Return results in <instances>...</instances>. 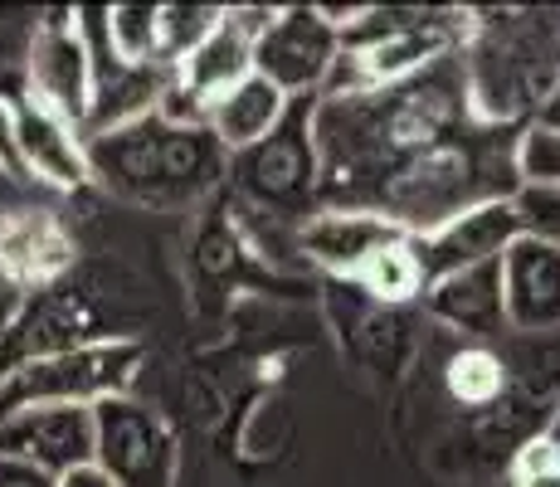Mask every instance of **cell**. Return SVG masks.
<instances>
[{
    "label": "cell",
    "mask_w": 560,
    "mask_h": 487,
    "mask_svg": "<svg viewBox=\"0 0 560 487\" xmlns=\"http://www.w3.org/2000/svg\"><path fill=\"white\" fill-rule=\"evenodd\" d=\"M268 15H273L268 5H224L220 25L176 63V89L186 93L190 103L210 107L220 93H230L240 79H249L254 39H258V30L268 25Z\"/></svg>",
    "instance_id": "cell-8"
},
{
    "label": "cell",
    "mask_w": 560,
    "mask_h": 487,
    "mask_svg": "<svg viewBox=\"0 0 560 487\" xmlns=\"http://www.w3.org/2000/svg\"><path fill=\"white\" fill-rule=\"evenodd\" d=\"M0 453L45 468L49 478L93 463V409L83 405H30L0 419Z\"/></svg>",
    "instance_id": "cell-10"
},
{
    "label": "cell",
    "mask_w": 560,
    "mask_h": 487,
    "mask_svg": "<svg viewBox=\"0 0 560 487\" xmlns=\"http://www.w3.org/2000/svg\"><path fill=\"white\" fill-rule=\"evenodd\" d=\"M0 171L20 176V156H15V103L0 97Z\"/></svg>",
    "instance_id": "cell-25"
},
{
    "label": "cell",
    "mask_w": 560,
    "mask_h": 487,
    "mask_svg": "<svg viewBox=\"0 0 560 487\" xmlns=\"http://www.w3.org/2000/svg\"><path fill=\"white\" fill-rule=\"evenodd\" d=\"M0 487H59V478H49L45 468H35V463H25V459L0 453Z\"/></svg>",
    "instance_id": "cell-24"
},
{
    "label": "cell",
    "mask_w": 560,
    "mask_h": 487,
    "mask_svg": "<svg viewBox=\"0 0 560 487\" xmlns=\"http://www.w3.org/2000/svg\"><path fill=\"white\" fill-rule=\"evenodd\" d=\"M73 264V234L54 210L0 214V274L20 288H45Z\"/></svg>",
    "instance_id": "cell-14"
},
{
    "label": "cell",
    "mask_w": 560,
    "mask_h": 487,
    "mask_svg": "<svg viewBox=\"0 0 560 487\" xmlns=\"http://www.w3.org/2000/svg\"><path fill=\"white\" fill-rule=\"evenodd\" d=\"M142 366V346L127 337H93L79 346H59L35 361H20L0 381V419L30 405H83L127 395L132 375Z\"/></svg>",
    "instance_id": "cell-4"
},
{
    "label": "cell",
    "mask_w": 560,
    "mask_h": 487,
    "mask_svg": "<svg viewBox=\"0 0 560 487\" xmlns=\"http://www.w3.org/2000/svg\"><path fill=\"white\" fill-rule=\"evenodd\" d=\"M59 487H117L107 473L98 468V463H83V468H73V473H63Z\"/></svg>",
    "instance_id": "cell-26"
},
{
    "label": "cell",
    "mask_w": 560,
    "mask_h": 487,
    "mask_svg": "<svg viewBox=\"0 0 560 487\" xmlns=\"http://www.w3.org/2000/svg\"><path fill=\"white\" fill-rule=\"evenodd\" d=\"M551 15H492L478 20L463 45L468 113L488 127H508L526 107L560 83V45L551 39Z\"/></svg>",
    "instance_id": "cell-2"
},
{
    "label": "cell",
    "mask_w": 560,
    "mask_h": 487,
    "mask_svg": "<svg viewBox=\"0 0 560 487\" xmlns=\"http://www.w3.org/2000/svg\"><path fill=\"white\" fill-rule=\"evenodd\" d=\"M424 308H429V317H439L444 327L463 332V337H472L478 346H488L492 337H508L498 264H478V268H463V274L434 278L424 288Z\"/></svg>",
    "instance_id": "cell-15"
},
{
    "label": "cell",
    "mask_w": 560,
    "mask_h": 487,
    "mask_svg": "<svg viewBox=\"0 0 560 487\" xmlns=\"http://www.w3.org/2000/svg\"><path fill=\"white\" fill-rule=\"evenodd\" d=\"M25 79H30V93H25L30 103L49 107L54 117H63L69 127L83 132L89 103H93V63L79 25H73V10L35 25L30 54H25Z\"/></svg>",
    "instance_id": "cell-7"
},
{
    "label": "cell",
    "mask_w": 560,
    "mask_h": 487,
    "mask_svg": "<svg viewBox=\"0 0 560 487\" xmlns=\"http://www.w3.org/2000/svg\"><path fill=\"white\" fill-rule=\"evenodd\" d=\"M93 463L117 487H176L180 449L152 405L113 395L93 405Z\"/></svg>",
    "instance_id": "cell-5"
},
{
    "label": "cell",
    "mask_w": 560,
    "mask_h": 487,
    "mask_svg": "<svg viewBox=\"0 0 560 487\" xmlns=\"http://www.w3.org/2000/svg\"><path fill=\"white\" fill-rule=\"evenodd\" d=\"M516 240H522V220H516L512 200H488V205L463 210L458 220H448L444 230L424 234V240H415V244H419L424 278L434 283V278L463 274V268L498 264Z\"/></svg>",
    "instance_id": "cell-11"
},
{
    "label": "cell",
    "mask_w": 560,
    "mask_h": 487,
    "mask_svg": "<svg viewBox=\"0 0 560 487\" xmlns=\"http://www.w3.org/2000/svg\"><path fill=\"white\" fill-rule=\"evenodd\" d=\"M341 59V30L322 5H283L254 39V73L283 97H317Z\"/></svg>",
    "instance_id": "cell-6"
},
{
    "label": "cell",
    "mask_w": 560,
    "mask_h": 487,
    "mask_svg": "<svg viewBox=\"0 0 560 487\" xmlns=\"http://www.w3.org/2000/svg\"><path fill=\"white\" fill-rule=\"evenodd\" d=\"M516 186L560 190V132L551 127H522L516 132Z\"/></svg>",
    "instance_id": "cell-20"
},
{
    "label": "cell",
    "mask_w": 560,
    "mask_h": 487,
    "mask_svg": "<svg viewBox=\"0 0 560 487\" xmlns=\"http://www.w3.org/2000/svg\"><path fill=\"white\" fill-rule=\"evenodd\" d=\"M512 210L522 220V234H536L546 244H560V190L522 186L512 195Z\"/></svg>",
    "instance_id": "cell-22"
},
{
    "label": "cell",
    "mask_w": 560,
    "mask_h": 487,
    "mask_svg": "<svg viewBox=\"0 0 560 487\" xmlns=\"http://www.w3.org/2000/svg\"><path fill=\"white\" fill-rule=\"evenodd\" d=\"M502 317L512 337H556L560 332V244L522 234L498 258Z\"/></svg>",
    "instance_id": "cell-9"
},
{
    "label": "cell",
    "mask_w": 560,
    "mask_h": 487,
    "mask_svg": "<svg viewBox=\"0 0 560 487\" xmlns=\"http://www.w3.org/2000/svg\"><path fill=\"white\" fill-rule=\"evenodd\" d=\"M448 390H454V399L472 409H488L498 405V395L508 390V366H502V351H492V346H463V351L448 361Z\"/></svg>",
    "instance_id": "cell-19"
},
{
    "label": "cell",
    "mask_w": 560,
    "mask_h": 487,
    "mask_svg": "<svg viewBox=\"0 0 560 487\" xmlns=\"http://www.w3.org/2000/svg\"><path fill=\"white\" fill-rule=\"evenodd\" d=\"M536 127H551V132H560V83L541 97V107H536Z\"/></svg>",
    "instance_id": "cell-27"
},
{
    "label": "cell",
    "mask_w": 560,
    "mask_h": 487,
    "mask_svg": "<svg viewBox=\"0 0 560 487\" xmlns=\"http://www.w3.org/2000/svg\"><path fill=\"white\" fill-rule=\"evenodd\" d=\"M551 439L560 443V409H556V429H551Z\"/></svg>",
    "instance_id": "cell-28"
},
{
    "label": "cell",
    "mask_w": 560,
    "mask_h": 487,
    "mask_svg": "<svg viewBox=\"0 0 560 487\" xmlns=\"http://www.w3.org/2000/svg\"><path fill=\"white\" fill-rule=\"evenodd\" d=\"M357 283L365 292H375V298H385V302L419 298V292L429 288V278H424V264H419L415 234H405V240H395L390 248H381V254H375L371 264L361 268Z\"/></svg>",
    "instance_id": "cell-17"
},
{
    "label": "cell",
    "mask_w": 560,
    "mask_h": 487,
    "mask_svg": "<svg viewBox=\"0 0 560 487\" xmlns=\"http://www.w3.org/2000/svg\"><path fill=\"white\" fill-rule=\"evenodd\" d=\"M395 240H405V230L375 210H317L298 230V248H303L312 264L331 268V274H347V278H361V268Z\"/></svg>",
    "instance_id": "cell-13"
},
{
    "label": "cell",
    "mask_w": 560,
    "mask_h": 487,
    "mask_svg": "<svg viewBox=\"0 0 560 487\" xmlns=\"http://www.w3.org/2000/svg\"><path fill=\"white\" fill-rule=\"evenodd\" d=\"M312 103L317 97H293L288 117L264 137L230 156V176L254 210L273 220H293L298 230L322 210V166L317 142H312Z\"/></svg>",
    "instance_id": "cell-3"
},
{
    "label": "cell",
    "mask_w": 560,
    "mask_h": 487,
    "mask_svg": "<svg viewBox=\"0 0 560 487\" xmlns=\"http://www.w3.org/2000/svg\"><path fill=\"white\" fill-rule=\"evenodd\" d=\"M220 15H224V5H161V59L176 69L220 25Z\"/></svg>",
    "instance_id": "cell-21"
},
{
    "label": "cell",
    "mask_w": 560,
    "mask_h": 487,
    "mask_svg": "<svg viewBox=\"0 0 560 487\" xmlns=\"http://www.w3.org/2000/svg\"><path fill=\"white\" fill-rule=\"evenodd\" d=\"M15 156L20 176L45 181L54 190H83L93 186L89 171V142L79 127H69L63 117H54L49 107L20 97L15 103Z\"/></svg>",
    "instance_id": "cell-12"
},
{
    "label": "cell",
    "mask_w": 560,
    "mask_h": 487,
    "mask_svg": "<svg viewBox=\"0 0 560 487\" xmlns=\"http://www.w3.org/2000/svg\"><path fill=\"white\" fill-rule=\"evenodd\" d=\"M103 30L117 59L166 63L161 59V5H103Z\"/></svg>",
    "instance_id": "cell-18"
},
{
    "label": "cell",
    "mask_w": 560,
    "mask_h": 487,
    "mask_svg": "<svg viewBox=\"0 0 560 487\" xmlns=\"http://www.w3.org/2000/svg\"><path fill=\"white\" fill-rule=\"evenodd\" d=\"M89 171L117 200L147 210H186L230 176V151L214 142L205 123L152 113L132 127L89 137Z\"/></svg>",
    "instance_id": "cell-1"
},
{
    "label": "cell",
    "mask_w": 560,
    "mask_h": 487,
    "mask_svg": "<svg viewBox=\"0 0 560 487\" xmlns=\"http://www.w3.org/2000/svg\"><path fill=\"white\" fill-rule=\"evenodd\" d=\"M288 103H293V97H283L268 79L249 73V79H240L230 93H220L210 107H205V127H210L214 142L234 156V151L264 142V137L288 117Z\"/></svg>",
    "instance_id": "cell-16"
},
{
    "label": "cell",
    "mask_w": 560,
    "mask_h": 487,
    "mask_svg": "<svg viewBox=\"0 0 560 487\" xmlns=\"http://www.w3.org/2000/svg\"><path fill=\"white\" fill-rule=\"evenodd\" d=\"M516 487H560V443L532 439L522 453V468H516Z\"/></svg>",
    "instance_id": "cell-23"
}]
</instances>
